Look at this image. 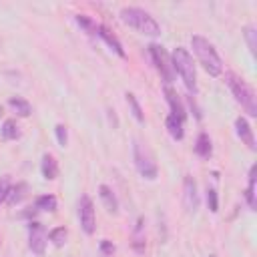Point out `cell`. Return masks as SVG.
<instances>
[{"label": "cell", "instance_id": "obj_1", "mask_svg": "<svg viewBox=\"0 0 257 257\" xmlns=\"http://www.w3.org/2000/svg\"><path fill=\"white\" fill-rule=\"evenodd\" d=\"M191 44H193V52L197 54V58H199V62L203 64V68H205L211 76H219V74L223 72V64H221V58H219L215 46H213L207 38H203V36H199V34H195V36L191 38Z\"/></svg>", "mask_w": 257, "mask_h": 257}, {"label": "cell", "instance_id": "obj_2", "mask_svg": "<svg viewBox=\"0 0 257 257\" xmlns=\"http://www.w3.org/2000/svg\"><path fill=\"white\" fill-rule=\"evenodd\" d=\"M120 18L124 24L133 26L135 30L143 32V34H149V36H159L161 34V26L157 24V20L145 12L143 8H137V6H126L120 10Z\"/></svg>", "mask_w": 257, "mask_h": 257}, {"label": "cell", "instance_id": "obj_3", "mask_svg": "<svg viewBox=\"0 0 257 257\" xmlns=\"http://www.w3.org/2000/svg\"><path fill=\"white\" fill-rule=\"evenodd\" d=\"M171 60H173V68L175 72H179V76L183 78L185 86L189 88V92H197V72H195V64H193V56L189 54L187 48L183 46H177L171 54Z\"/></svg>", "mask_w": 257, "mask_h": 257}, {"label": "cell", "instance_id": "obj_4", "mask_svg": "<svg viewBox=\"0 0 257 257\" xmlns=\"http://www.w3.org/2000/svg\"><path fill=\"white\" fill-rule=\"evenodd\" d=\"M225 78H227V84H229V88H231L235 100L245 108V112H247L249 116H257V96H255L253 88H251L243 78H239V76L233 74V72H229Z\"/></svg>", "mask_w": 257, "mask_h": 257}, {"label": "cell", "instance_id": "obj_5", "mask_svg": "<svg viewBox=\"0 0 257 257\" xmlns=\"http://www.w3.org/2000/svg\"><path fill=\"white\" fill-rule=\"evenodd\" d=\"M133 157H135V165H137V171L145 177V179H155L159 169H157V163H155V157L151 153L149 147H145L141 141H135L133 145Z\"/></svg>", "mask_w": 257, "mask_h": 257}, {"label": "cell", "instance_id": "obj_6", "mask_svg": "<svg viewBox=\"0 0 257 257\" xmlns=\"http://www.w3.org/2000/svg\"><path fill=\"white\" fill-rule=\"evenodd\" d=\"M149 52H151V58L155 62V68L159 70V74L163 76V80L169 84L173 82L175 78V68H173V60L169 56V52L161 46V44H151L149 46Z\"/></svg>", "mask_w": 257, "mask_h": 257}, {"label": "cell", "instance_id": "obj_7", "mask_svg": "<svg viewBox=\"0 0 257 257\" xmlns=\"http://www.w3.org/2000/svg\"><path fill=\"white\" fill-rule=\"evenodd\" d=\"M78 219H80L82 231L86 235H92L94 227H96V217H94V205L88 195H82L78 201Z\"/></svg>", "mask_w": 257, "mask_h": 257}, {"label": "cell", "instance_id": "obj_8", "mask_svg": "<svg viewBox=\"0 0 257 257\" xmlns=\"http://www.w3.org/2000/svg\"><path fill=\"white\" fill-rule=\"evenodd\" d=\"M46 239H48V235H46L44 227L36 221H30L28 223V247H30V251L36 255H44Z\"/></svg>", "mask_w": 257, "mask_h": 257}, {"label": "cell", "instance_id": "obj_9", "mask_svg": "<svg viewBox=\"0 0 257 257\" xmlns=\"http://www.w3.org/2000/svg\"><path fill=\"white\" fill-rule=\"evenodd\" d=\"M183 203H185V209L189 213H195L197 207H199L197 183L193 181V177H185V183H183Z\"/></svg>", "mask_w": 257, "mask_h": 257}, {"label": "cell", "instance_id": "obj_10", "mask_svg": "<svg viewBox=\"0 0 257 257\" xmlns=\"http://www.w3.org/2000/svg\"><path fill=\"white\" fill-rule=\"evenodd\" d=\"M94 36L102 38V40L108 44V48H110V50H114V52H116L120 58H124V48H122L120 40H118V38H116V36H114V34H112V32H110L106 26L98 24V26H96V34H94Z\"/></svg>", "mask_w": 257, "mask_h": 257}, {"label": "cell", "instance_id": "obj_11", "mask_svg": "<svg viewBox=\"0 0 257 257\" xmlns=\"http://www.w3.org/2000/svg\"><path fill=\"white\" fill-rule=\"evenodd\" d=\"M235 128H237V135H239V139L251 149V151H255L257 149V145H255V137H253V128H251V124L247 122V118H243V116H239L237 120H235Z\"/></svg>", "mask_w": 257, "mask_h": 257}, {"label": "cell", "instance_id": "obj_12", "mask_svg": "<svg viewBox=\"0 0 257 257\" xmlns=\"http://www.w3.org/2000/svg\"><path fill=\"white\" fill-rule=\"evenodd\" d=\"M165 96H167V102H169V106H171V114L177 116V118H181V120L185 122V116H187V114H185V106H183L179 94H177L171 86H165Z\"/></svg>", "mask_w": 257, "mask_h": 257}, {"label": "cell", "instance_id": "obj_13", "mask_svg": "<svg viewBox=\"0 0 257 257\" xmlns=\"http://www.w3.org/2000/svg\"><path fill=\"white\" fill-rule=\"evenodd\" d=\"M131 245L137 253H143L145 251V219L139 217L137 219V225L133 229V237H131Z\"/></svg>", "mask_w": 257, "mask_h": 257}, {"label": "cell", "instance_id": "obj_14", "mask_svg": "<svg viewBox=\"0 0 257 257\" xmlns=\"http://www.w3.org/2000/svg\"><path fill=\"white\" fill-rule=\"evenodd\" d=\"M98 195H100V201H102V205L106 207V211L116 213V209H118V201H116V195L112 193V189L106 187V185H100V187H98Z\"/></svg>", "mask_w": 257, "mask_h": 257}, {"label": "cell", "instance_id": "obj_15", "mask_svg": "<svg viewBox=\"0 0 257 257\" xmlns=\"http://www.w3.org/2000/svg\"><path fill=\"white\" fill-rule=\"evenodd\" d=\"M42 175H44V179H48V181H52V179H56V175H58V165H56V161H54V157L52 155H44L42 157Z\"/></svg>", "mask_w": 257, "mask_h": 257}, {"label": "cell", "instance_id": "obj_16", "mask_svg": "<svg viewBox=\"0 0 257 257\" xmlns=\"http://www.w3.org/2000/svg\"><path fill=\"white\" fill-rule=\"evenodd\" d=\"M167 131H169V135H171L175 141H181L183 135H185V131H183V120L177 118V116H173V114H169V116H167Z\"/></svg>", "mask_w": 257, "mask_h": 257}, {"label": "cell", "instance_id": "obj_17", "mask_svg": "<svg viewBox=\"0 0 257 257\" xmlns=\"http://www.w3.org/2000/svg\"><path fill=\"white\" fill-rule=\"evenodd\" d=\"M195 153L203 159H209L211 157V139L207 133H201L197 137V143H195Z\"/></svg>", "mask_w": 257, "mask_h": 257}, {"label": "cell", "instance_id": "obj_18", "mask_svg": "<svg viewBox=\"0 0 257 257\" xmlns=\"http://www.w3.org/2000/svg\"><path fill=\"white\" fill-rule=\"evenodd\" d=\"M255 173H257V169L255 167H251V171H249V183H247V191H245V199H247V205H249V209H255L257 207V199H255Z\"/></svg>", "mask_w": 257, "mask_h": 257}, {"label": "cell", "instance_id": "obj_19", "mask_svg": "<svg viewBox=\"0 0 257 257\" xmlns=\"http://www.w3.org/2000/svg\"><path fill=\"white\" fill-rule=\"evenodd\" d=\"M8 104L20 114V116H28L30 112H32V108H30V102L28 100H24L22 96H12L10 100H8Z\"/></svg>", "mask_w": 257, "mask_h": 257}, {"label": "cell", "instance_id": "obj_20", "mask_svg": "<svg viewBox=\"0 0 257 257\" xmlns=\"http://www.w3.org/2000/svg\"><path fill=\"white\" fill-rule=\"evenodd\" d=\"M2 137H4L6 141H16V139L20 137V128H18V124H16L14 118L4 120V124H2Z\"/></svg>", "mask_w": 257, "mask_h": 257}, {"label": "cell", "instance_id": "obj_21", "mask_svg": "<svg viewBox=\"0 0 257 257\" xmlns=\"http://www.w3.org/2000/svg\"><path fill=\"white\" fill-rule=\"evenodd\" d=\"M24 195H26V185H24V183H16L14 187H10L6 201H8L10 205H16V203H20V201L24 199Z\"/></svg>", "mask_w": 257, "mask_h": 257}, {"label": "cell", "instance_id": "obj_22", "mask_svg": "<svg viewBox=\"0 0 257 257\" xmlns=\"http://www.w3.org/2000/svg\"><path fill=\"white\" fill-rule=\"evenodd\" d=\"M56 197L54 195H40L36 199V209L38 211H56Z\"/></svg>", "mask_w": 257, "mask_h": 257}, {"label": "cell", "instance_id": "obj_23", "mask_svg": "<svg viewBox=\"0 0 257 257\" xmlns=\"http://www.w3.org/2000/svg\"><path fill=\"white\" fill-rule=\"evenodd\" d=\"M66 237H68V231H66L64 227H56V229H52V231L48 233V239L52 241L54 247H62V245L66 243Z\"/></svg>", "mask_w": 257, "mask_h": 257}, {"label": "cell", "instance_id": "obj_24", "mask_svg": "<svg viewBox=\"0 0 257 257\" xmlns=\"http://www.w3.org/2000/svg\"><path fill=\"white\" fill-rule=\"evenodd\" d=\"M126 102H128V106H131L133 116H135L139 122H143V120H145V114H143V108H141V104H139V100H137V96H135L133 92H126Z\"/></svg>", "mask_w": 257, "mask_h": 257}, {"label": "cell", "instance_id": "obj_25", "mask_svg": "<svg viewBox=\"0 0 257 257\" xmlns=\"http://www.w3.org/2000/svg\"><path fill=\"white\" fill-rule=\"evenodd\" d=\"M76 22H78V26H82L88 34H96V26H98V22H94V20L88 18L86 14H78V16H76Z\"/></svg>", "mask_w": 257, "mask_h": 257}, {"label": "cell", "instance_id": "obj_26", "mask_svg": "<svg viewBox=\"0 0 257 257\" xmlns=\"http://www.w3.org/2000/svg\"><path fill=\"white\" fill-rule=\"evenodd\" d=\"M243 36H245V40H247V44H249L251 54H257V40H255L257 32H255V28H253V26H245V28H243Z\"/></svg>", "mask_w": 257, "mask_h": 257}, {"label": "cell", "instance_id": "obj_27", "mask_svg": "<svg viewBox=\"0 0 257 257\" xmlns=\"http://www.w3.org/2000/svg\"><path fill=\"white\" fill-rule=\"evenodd\" d=\"M54 133H56V141L60 147H64L68 143V133H66V126L64 124H56L54 126Z\"/></svg>", "mask_w": 257, "mask_h": 257}, {"label": "cell", "instance_id": "obj_28", "mask_svg": "<svg viewBox=\"0 0 257 257\" xmlns=\"http://www.w3.org/2000/svg\"><path fill=\"white\" fill-rule=\"evenodd\" d=\"M207 205L213 213L219 211V201H217V191L215 189H207Z\"/></svg>", "mask_w": 257, "mask_h": 257}, {"label": "cell", "instance_id": "obj_29", "mask_svg": "<svg viewBox=\"0 0 257 257\" xmlns=\"http://www.w3.org/2000/svg\"><path fill=\"white\" fill-rule=\"evenodd\" d=\"M8 191H10V181H8V177H2V179H0V203L6 201Z\"/></svg>", "mask_w": 257, "mask_h": 257}, {"label": "cell", "instance_id": "obj_30", "mask_svg": "<svg viewBox=\"0 0 257 257\" xmlns=\"http://www.w3.org/2000/svg\"><path fill=\"white\" fill-rule=\"evenodd\" d=\"M100 251H102V255H104V257H108V255L114 251V245H112L110 241H106V239H104V241H100Z\"/></svg>", "mask_w": 257, "mask_h": 257}]
</instances>
